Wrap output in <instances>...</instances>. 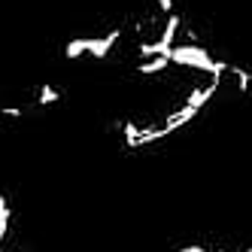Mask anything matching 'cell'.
<instances>
[{
  "label": "cell",
  "mask_w": 252,
  "mask_h": 252,
  "mask_svg": "<svg viewBox=\"0 0 252 252\" xmlns=\"http://www.w3.org/2000/svg\"><path fill=\"white\" fill-rule=\"evenodd\" d=\"M179 28H183V22H179V15L176 12H167V22H164V31H161V43H167V46H176V33Z\"/></svg>",
  "instance_id": "277c9868"
},
{
  "label": "cell",
  "mask_w": 252,
  "mask_h": 252,
  "mask_svg": "<svg viewBox=\"0 0 252 252\" xmlns=\"http://www.w3.org/2000/svg\"><path fill=\"white\" fill-rule=\"evenodd\" d=\"M122 40V31L116 28V31H110L106 37H88V52L85 55H92L94 61H106V55L113 52V46Z\"/></svg>",
  "instance_id": "7a4b0ae2"
},
{
  "label": "cell",
  "mask_w": 252,
  "mask_h": 252,
  "mask_svg": "<svg viewBox=\"0 0 252 252\" xmlns=\"http://www.w3.org/2000/svg\"><path fill=\"white\" fill-rule=\"evenodd\" d=\"M9 219H12V210H0V243L9 234Z\"/></svg>",
  "instance_id": "9c48e42d"
},
{
  "label": "cell",
  "mask_w": 252,
  "mask_h": 252,
  "mask_svg": "<svg viewBox=\"0 0 252 252\" xmlns=\"http://www.w3.org/2000/svg\"><path fill=\"white\" fill-rule=\"evenodd\" d=\"M161 12H173V0H155Z\"/></svg>",
  "instance_id": "8fae6325"
},
{
  "label": "cell",
  "mask_w": 252,
  "mask_h": 252,
  "mask_svg": "<svg viewBox=\"0 0 252 252\" xmlns=\"http://www.w3.org/2000/svg\"><path fill=\"white\" fill-rule=\"evenodd\" d=\"M170 64L189 67V70H201V73H210V76H225L228 73V61L213 58L210 52L204 46H197V43H176L170 49Z\"/></svg>",
  "instance_id": "6da1fadb"
},
{
  "label": "cell",
  "mask_w": 252,
  "mask_h": 252,
  "mask_svg": "<svg viewBox=\"0 0 252 252\" xmlns=\"http://www.w3.org/2000/svg\"><path fill=\"white\" fill-rule=\"evenodd\" d=\"M170 49H173V46L161 43V40H152V43H140V46H137V55H140V58H155V55H167V58H170Z\"/></svg>",
  "instance_id": "5b68a950"
},
{
  "label": "cell",
  "mask_w": 252,
  "mask_h": 252,
  "mask_svg": "<svg viewBox=\"0 0 252 252\" xmlns=\"http://www.w3.org/2000/svg\"><path fill=\"white\" fill-rule=\"evenodd\" d=\"M228 73L237 79V92H240V94H246L249 88H252V73H249L246 67H234V64H228Z\"/></svg>",
  "instance_id": "8992f818"
},
{
  "label": "cell",
  "mask_w": 252,
  "mask_h": 252,
  "mask_svg": "<svg viewBox=\"0 0 252 252\" xmlns=\"http://www.w3.org/2000/svg\"><path fill=\"white\" fill-rule=\"evenodd\" d=\"M88 52V37H76V40H70L67 46H64V58L67 61H76V58H82Z\"/></svg>",
  "instance_id": "52a82bcc"
},
{
  "label": "cell",
  "mask_w": 252,
  "mask_h": 252,
  "mask_svg": "<svg viewBox=\"0 0 252 252\" xmlns=\"http://www.w3.org/2000/svg\"><path fill=\"white\" fill-rule=\"evenodd\" d=\"M0 116H3V119H22L25 110H22V106H0Z\"/></svg>",
  "instance_id": "30bf717a"
},
{
  "label": "cell",
  "mask_w": 252,
  "mask_h": 252,
  "mask_svg": "<svg viewBox=\"0 0 252 252\" xmlns=\"http://www.w3.org/2000/svg\"><path fill=\"white\" fill-rule=\"evenodd\" d=\"M0 210H9V201H6L3 194H0Z\"/></svg>",
  "instance_id": "4fadbf2b"
},
{
  "label": "cell",
  "mask_w": 252,
  "mask_h": 252,
  "mask_svg": "<svg viewBox=\"0 0 252 252\" xmlns=\"http://www.w3.org/2000/svg\"><path fill=\"white\" fill-rule=\"evenodd\" d=\"M176 252H210V249H204V246H179Z\"/></svg>",
  "instance_id": "7c38bea8"
},
{
  "label": "cell",
  "mask_w": 252,
  "mask_h": 252,
  "mask_svg": "<svg viewBox=\"0 0 252 252\" xmlns=\"http://www.w3.org/2000/svg\"><path fill=\"white\" fill-rule=\"evenodd\" d=\"M167 67H170V58L167 55H155V58H143L137 64V73L140 76H158V73H164Z\"/></svg>",
  "instance_id": "3957f363"
},
{
  "label": "cell",
  "mask_w": 252,
  "mask_h": 252,
  "mask_svg": "<svg viewBox=\"0 0 252 252\" xmlns=\"http://www.w3.org/2000/svg\"><path fill=\"white\" fill-rule=\"evenodd\" d=\"M58 100H61V92H58L55 85L43 82L40 92H37V106H52V103H58Z\"/></svg>",
  "instance_id": "ba28073f"
}]
</instances>
